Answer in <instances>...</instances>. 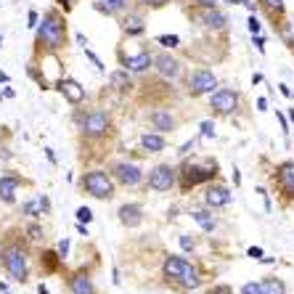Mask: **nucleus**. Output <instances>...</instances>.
<instances>
[{
  "mask_svg": "<svg viewBox=\"0 0 294 294\" xmlns=\"http://www.w3.org/2000/svg\"><path fill=\"white\" fill-rule=\"evenodd\" d=\"M276 117H278V122H281V133L286 135V133H289V122H286V117H284L281 112H276Z\"/></svg>",
  "mask_w": 294,
  "mask_h": 294,
  "instance_id": "79ce46f5",
  "label": "nucleus"
},
{
  "mask_svg": "<svg viewBox=\"0 0 294 294\" xmlns=\"http://www.w3.org/2000/svg\"><path fill=\"white\" fill-rule=\"evenodd\" d=\"M22 183H24V178L16 175V173L0 175V199H3L6 204H13V202H16V191H19Z\"/></svg>",
  "mask_w": 294,
  "mask_h": 294,
  "instance_id": "4468645a",
  "label": "nucleus"
},
{
  "mask_svg": "<svg viewBox=\"0 0 294 294\" xmlns=\"http://www.w3.org/2000/svg\"><path fill=\"white\" fill-rule=\"evenodd\" d=\"M246 27H249V32H252V35H260V22L255 19V13L249 16V22H246Z\"/></svg>",
  "mask_w": 294,
  "mask_h": 294,
  "instance_id": "58836bf2",
  "label": "nucleus"
},
{
  "mask_svg": "<svg viewBox=\"0 0 294 294\" xmlns=\"http://www.w3.org/2000/svg\"><path fill=\"white\" fill-rule=\"evenodd\" d=\"M157 43H162L164 48H178V45H180V37H178V35H159Z\"/></svg>",
  "mask_w": 294,
  "mask_h": 294,
  "instance_id": "c756f323",
  "label": "nucleus"
},
{
  "mask_svg": "<svg viewBox=\"0 0 294 294\" xmlns=\"http://www.w3.org/2000/svg\"><path fill=\"white\" fill-rule=\"evenodd\" d=\"M80 188L82 194L93 196V199H101V202H109V199H114L117 194V183L114 178L106 173V170H88V173H82L80 178Z\"/></svg>",
  "mask_w": 294,
  "mask_h": 294,
  "instance_id": "7ed1b4c3",
  "label": "nucleus"
},
{
  "mask_svg": "<svg viewBox=\"0 0 294 294\" xmlns=\"http://www.w3.org/2000/svg\"><path fill=\"white\" fill-rule=\"evenodd\" d=\"M218 88V77H215L209 69H196L188 77V93L191 96H207Z\"/></svg>",
  "mask_w": 294,
  "mask_h": 294,
  "instance_id": "1a4fd4ad",
  "label": "nucleus"
},
{
  "mask_svg": "<svg viewBox=\"0 0 294 294\" xmlns=\"http://www.w3.org/2000/svg\"><path fill=\"white\" fill-rule=\"evenodd\" d=\"M252 37H255V48L260 53H265V37H260V35H252Z\"/></svg>",
  "mask_w": 294,
  "mask_h": 294,
  "instance_id": "a19ab883",
  "label": "nucleus"
},
{
  "mask_svg": "<svg viewBox=\"0 0 294 294\" xmlns=\"http://www.w3.org/2000/svg\"><path fill=\"white\" fill-rule=\"evenodd\" d=\"M35 32H37L35 35V58L53 56L67 45V37H69L67 16L58 8H48L43 13V19L37 22Z\"/></svg>",
  "mask_w": 294,
  "mask_h": 294,
  "instance_id": "f03ea898",
  "label": "nucleus"
},
{
  "mask_svg": "<svg viewBox=\"0 0 294 294\" xmlns=\"http://www.w3.org/2000/svg\"><path fill=\"white\" fill-rule=\"evenodd\" d=\"M276 180L286 196H294V162H281L276 167Z\"/></svg>",
  "mask_w": 294,
  "mask_h": 294,
  "instance_id": "6ab92c4d",
  "label": "nucleus"
},
{
  "mask_svg": "<svg viewBox=\"0 0 294 294\" xmlns=\"http://www.w3.org/2000/svg\"><path fill=\"white\" fill-rule=\"evenodd\" d=\"M239 3H244V6H246V8H249V11H255V6H257V3H255V0H239Z\"/></svg>",
  "mask_w": 294,
  "mask_h": 294,
  "instance_id": "864d4df0",
  "label": "nucleus"
},
{
  "mask_svg": "<svg viewBox=\"0 0 294 294\" xmlns=\"http://www.w3.org/2000/svg\"><path fill=\"white\" fill-rule=\"evenodd\" d=\"M204 294H234V289H230V286H225V284H218V286L207 289Z\"/></svg>",
  "mask_w": 294,
  "mask_h": 294,
  "instance_id": "f704fd0d",
  "label": "nucleus"
},
{
  "mask_svg": "<svg viewBox=\"0 0 294 294\" xmlns=\"http://www.w3.org/2000/svg\"><path fill=\"white\" fill-rule=\"evenodd\" d=\"M77 234H80V236H88V225H85V223H77Z\"/></svg>",
  "mask_w": 294,
  "mask_h": 294,
  "instance_id": "09e8293b",
  "label": "nucleus"
},
{
  "mask_svg": "<svg viewBox=\"0 0 294 294\" xmlns=\"http://www.w3.org/2000/svg\"><path fill=\"white\" fill-rule=\"evenodd\" d=\"M0 268L13 284L29 281V241L24 239V230H8L0 241Z\"/></svg>",
  "mask_w": 294,
  "mask_h": 294,
  "instance_id": "f257e3e1",
  "label": "nucleus"
},
{
  "mask_svg": "<svg viewBox=\"0 0 294 294\" xmlns=\"http://www.w3.org/2000/svg\"><path fill=\"white\" fill-rule=\"evenodd\" d=\"M61 262H64V260H61L58 252H53V249H43V252H40V268H43L45 273H56V270L61 268Z\"/></svg>",
  "mask_w": 294,
  "mask_h": 294,
  "instance_id": "b1692460",
  "label": "nucleus"
},
{
  "mask_svg": "<svg viewBox=\"0 0 294 294\" xmlns=\"http://www.w3.org/2000/svg\"><path fill=\"white\" fill-rule=\"evenodd\" d=\"M109 175L119 185H138L143 180V170L133 164V162H112L109 164Z\"/></svg>",
  "mask_w": 294,
  "mask_h": 294,
  "instance_id": "0eeeda50",
  "label": "nucleus"
},
{
  "mask_svg": "<svg viewBox=\"0 0 294 294\" xmlns=\"http://www.w3.org/2000/svg\"><path fill=\"white\" fill-rule=\"evenodd\" d=\"M141 146L149 154H159L164 149V138H162V133H146V135H141Z\"/></svg>",
  "mask_w": 294,
  "mask_h": 294,
  "instance_id": "393cba45",
  "label": "nucleus"
},
{
  "mask_svg": "<svg viewBox=\"0 0 294 294\" xmlns=\"http://www.w3.org/2000/svg\"><path fill=\"white\" fill-rule=\"evenodd\" d=\"M178 175H180V188L188 191V188H194V185L207 183V180H212L215 175H218V162H209V159L204 164H199V162H183Z\"/></svg>",
  "mask_w": 294,
  "mask_h": 294,
  "instance_id": "39448f33",
  "label": "nucleus"
},
{
  "mask_svg": "<svg viewBox=\"0 0 294 294\" xmlns=\"http://www.w3.org/2000/svg\"><path fill=\"white\" fill-rule=\"evenodd\" d=\"M175 178H178V173H175L170 164H157V167L149 173V188L164 194V191H170V188L175 185Z\"/></svg>",
  "mask_w": 294,
  "mask_h": 294,
  "instance_id": "6e6552de",
  "label": "nucleus"
},
{
  "mask_svg": "<svg viewBox=\"0 0 294 294\" xmlns=\"http://www.w3.org/2000/svg\"><path fill=\"white\" fill-rule=\"evenodd\" d=\"M90 220H93V212L88 207H77V223H85L88 225Z\"/></svg>",
  "mask_w": 294,
  "mask_h": 294,
  "instance_id": "473e14b6",
  "label": "nucleus"
},
{
  "mask_svg": "<svg viewBox=\"0 0 294 294\" xmlns=\"http://www.w3.org/2000/svg\"><path fill=\"white\" fill-rule=\"evenodd\" d=\"M202 135H207V138H215V122H202Z\"/></svg>",
  "mask_w": 294,
  "mask_h": 294,
  "instance_id": "4c0bfd02",
  "label": "nucleus"
},
{
  "mask_svg": "<svg viewBox=\"0 0 294 294\" xmlns=\"http://www.w3.org/2000/svg\"><path fill=\"white\" fill-rule=\"evenodd\" d=\"M202 8H209V6H218V0H196Z\"/></svg>",
  "mask_w": 294,
  "mask_h": 294,
  "instance_id": "de8ad7c7",
  "label": "nucleus"
},
{
  "mask_svg": "<svg viewBox=\"0 0 294 294\" xmlns=\"http://www.w3.org/2000/svg\"><path fill=\"white\" fill-rule=\"evenodd\" d=\"M67 289H69V294H98L96 284H93V278L85 270H74L67 278Z\"/></svg>",
  "mask_w": 294,
  "mask_h": 294,
  "instance_id": "9b49d317",
  "label": "nucleus"
},
{
  "mask_svg": "<svg viewBox=\"0 0 294 294\" xmlns=\"http://www.w3.org/2000/svg\"><path fill=\"white\" fill-rule=\"evenodd\" d=\"M0 101H3V93H0Z\"/></svg>",
  "mask_w": 294,
  "mask_h": 294,
  "instance_id": "680f3d73",
  "label": "nucleus"
},
{
  "mask_svg": "<svg viewBox=\"0 0 294 294\" xmlns=\"http://www.w3.org/2000/svg\"><path fill=\"white\" fill-rule=\"evenodd\" d=\"M74 122L85 138H103L112 130V117L103 109H90V112H77Z\"/></svg>",
  "mask_w": 294,
  "mask_h": 294,
  "instance_id": "20e7f679",
  "label": "nucleus"
},
{
  "mask_svg": "<svg viewBox=\"0 0 294 294\" xmlns=\"http://www.w3.org/2000/svg\"><path fill=\"white\" fill-rule=\"evenodd\" d=\"M183 289H196L199 284H202V278H199V270L191 265V262H188V268H185V273H183V278H180V281H178Z\"/></svg>",
  "mask_w": 294,
  "mask_h": 294,
  "instance_id": "bb28decb",
  "label": "nucleus"
},
{
  "mask_svg": "<svg viewBox=\"0 0 294 294\" xmlns=\"http://www.w3.org/2000/svg\"><path fill=\"white\" fill-rule=\"evenodd\" d=\"M122 67H125L128 72H146L149 67H154V56L149 51H141V53H135V56H122Z\"/></svg>",
  "mask_w": 294,
  "mask_h": 294,
  "instance_id": "aec40b11",
  "label": "nucleus"
},
{
  "mask_svg": "<svg viewBox=\"0 0 294 294\" xmlns=\"http://www.w3.org/2000/svg\"><path fill=\"white\" fill-rule=\"evenodd\" d=\"M82 51H85V56H88V58H90V61H93V67H96V69H98V72H106V67H103V61H101V58H98V56H96V53H93V51H90V48H88V45H85V48H82Z\"/></svg>",
  "mask_w": 294,
  "mask_h": 294,
  "instance_id": "7c9ffc66",
  "label": "nucleus"
},
{
  "mask_svg": "<svg viewBox=\"0 0 294 294\" xmlns=\"http://www.w3.org/2000/svg\"><path fill=\"white\" fill-rule=\"evenodd\" d=\"M257 109H260V112H265V109H268V101H265V98H260V101H257Z\"/></svg>",
  "mask_w": 294,
  "mask_h": 294,
  "instance_id": "603ef678",
  "label": "nucleus"
},
{
  "mask_svg": "<svg viewBox=\"0 0 294 294\" xmlns=\"http://www.w3.org/2000/svg\"><path fill=\"white\" fill-rule=\"evenodd\" d=\"M278 88H281V93H284V96H286V98H294V93H291V90H289L286 85H278Z\"/></svg>",
  "mask_w": 294,
  "mask_h": 294,
  "instance_id": "3c124183",
  "label": "nucleus"
},
{
  "mask_svg": "<svg viewBox=\"0 0 294 294\" xmlns=\"http://www.w3.org/2000/svg\"><path fill=\"white\" fill-rule=\"evenodd\" d=\"M67 255H69V239H61L58 241V257L67 260Z\"/></svg>",
  "mask_w": 294,
  "mask_h": 294,
  "instance_id": "c9c22d12",
  "label": "nucleus"
},
{
  "mask_svg": "<svg viewBox=\"0 0 294 294\" xmlns=\"http://www.w3.org/2000/svg\"><path fill=\"white\" fill-rule=\"evenodd\" d=\"M37 22H40V13H37L35 8H29V13H27V27H29V29H35Z\"/></svg>",
  "mask_w": 294,
  "mask_h": 294,
  "instance_id": "72a5a7b5",
  "label": "nucleus"
},
{
  "mask_svg": "<svg viewBox=\"0 0 294 294\" xmlns=\"http://www.w3.org/2000/svg\"><path fill=\"white\" fill-rule=\"evenodd\" d=\"M117 215H119V223L125 225V228H138V225L143 223V207L138 204V202L122 204V207L117 209Z\"/></svg>",
  "mask_w": 294,
  "mask_h": 294,
  "instance_id": "f3484780",
  "label": "nucleus"
},
{
  "mask_svg": "<svg viewBox=\"0 0 294 294\" xmlns=\"http://www.w3.org/2000/svg\"><path fill=\"white\" fill-rule=\"evenodd\" d=\"M149 122L154 125V130H159V133H173L175 130V117L167 109H154L149 114Z\"/></svg>",
  "mask_w": 294,
  "mask_h": 294,
  "instance_id": "4be33fe9",
  "label": "nucleus"
},
{
  "mask_svg": "<svg viewBox=\"0 0 294 294\" xmlns=\"http://www.w3.org/2000/svg\"><path fill=\"white\" fill-rule=\"evenodd\" d=\"M262 294H286V286L284 281H278V278H262Z\"/></svg>",
  "mask_w": 294,
  "mask_h": 294,
  "instance_id": "c85d7f7f",
  "label": "nucleus"
},
{
  "mask_svg": "<svg viewBox=\"0 0 294 294\" xmlns=\"http://www.w3.org/2000/svg\"><path fill=\"white\" fill-rule=\"evenodd\" d=\"M241 294H262V284L260 281H249L241 286Z\"/></svg>",
  "mask_w": 294,
  "mask_h": 294,
  "instance_id": "2f4dec72",
  "label": "nucleus"
},
{
  "mask_svg": "<svg viewBox=\"0 0 294 294\" xmlns=\"http://www.w3.org/2000/svg\"><path fill=\"white\" fill-rule=\"evenodd\" d=\"M77 43H80V45H82V48H85V45H88V37H85V35L80 32V35H77Z\"/></svg>",
  "mask_w": 294,
  "mask_h": 294,
  "instance_id": "5fc2aeb1",
  "label": "nucleus"
},
{
  "mask_svg": "<svg viewBox=\"0 0 294 294\" xmlns=\"http://www.w3.org/2000/svg\"><path fill=\"white\" fill-rule=\"evenodd\" d=\"M209 109L220 117H228L239 109V93L234 88H218L215 93H209Z\"/></svg>",
  "mask_w": 294,
  "mask_h": 294,
  "instance_id": "423d86ee",
  "label": "nucleus"
},
{
  "mask_svg": "<svg viewBox=\"0 0 294 294\" xmlns=\"http://www.w3.org/2000/svg\"><path fill=\"white\" fill-rule=\"evenodd\" d=\"M45 157H48L51 164H56V154H53V149H45Z\"/></svg>",
  "mask_w": 294,
  "mask_h": 294,
  "instance_id": "8fccbe9b",
  "label": "nucleus"
},
{
  "mask_svg": "<svg viewBox=\"0 0 294 294\" xmlns=\"http://www.w3.org/2000/svg\"><path fill=\"white\" fill-rule=\"evenodd\" d=\"M194 220L202 225V230H207V234H212L215 225H218V223H215V218H212L207 209H196V212H194Z\"/></svg>",
  "mask_w": 294,
  "mask_h": 294,
  "instance_id": "cd10ccee",
  "label": "nucleus"
},
{
  "mask_svg": "<svg viewBox=\"0 0 294 294\" xmlns=\"http://www.w3.org/2000/svg\"><path fill=\"white\" fill-rule=\"evenodd\" d=\"M291 119H294V109H291Z\"/></svg>",
  "mask_w": 294,
  "mask_h": 294,
  "instance_id": "052dcab7",
  "label": "nucleus"
},
{
  "mask_svg": "<svg viewBox=\"0 0 294 294\" xmlns=\"http://www.w3.org/2000/svg\"><path fill=\"white\" fill-rule=\"evenodd\" d=\"M234 183H236V185L241 183V175H239V170H236V167H234Z\"/></svg>",
  "mask_w": 294,
  "mask_h": 294,
  "instance_id": "4d7b16f0",
  "label": "nucleus"
},
{
  "mask_svg": "<svg viewBox=\"0 0 294 294\" xmlns=\"http://www.w3.org/2000/svg\"><path fill=\"white\" fill-rule=\"evenodd\" d=\"M0 82H8V74L6 72H0Z\"/></svg>",
  "mask_w": 294,
  "mask_h": 294,
  "instance_id": "13d9d810",
  "label": "nucleus"
},
{
  "mask_svg": "<svg viewBox=\"0 0 294 294\" xmlns=\"http://www.w3.org/2000/svg\"><path fill=\"white\" fill-rule=\"evenodd\" d=\"M138 3H143L146 8H162V6L170 3V0H138Z\"/></svg>",
  "mask_w": 294,
  "mask_h": 294,
  "instance_id": "e433bc0d",
  "label": "nucleus"
},
{
  "mask_svg": "<svg viewBox=\"0 0 294 294\" xmlns=\"http://www.w3.org/2000/svg\"><path fill=\"white\" fill-rule=\"evenodd\" d=\"M56 3H58L61 8H64V11H69V8L74 6V0H56Z\"/></svg>",
  "mask_w": 294,
  "mask_h": 294,
  "instance_id": "49530a36",
  "label": "nucleus"
},
{
  "mask_svg": "<svg viewBox=\"0 0 294 294\" xmlns=\"http://www.w3.org/2000/svg\"><path fill=\"white\" fill-rule=\"evenodd\" d=\"M194 146H196V141H188V143H183V146H180V151H178V154H180V157H185V154H188V151H191V149H194Z\"/></svg>",
  "mask_w": 294,
  "mask_h": 294,
  "instance_id": "37998d69",
  "label": "nucleus"
},
{
  "mask_svg": "<svg viewBox=\"0 0 294 294\" xmlns=\"http://www.w3.org/2000/svg\"><path fill=\"white\" fill-rule=\"evenodd\" d=\"M24 236H27L29 244H45V230H43V225L35 223V220L24 225Z\"/></svg>",
  "mask_w": 294,
  "mask_h": 294,
  "instance_id": "a878e982",
  "label": "nucleus"
},
{
  "mask_svg": "<svg viewBox=\"0 0 294 294\" xmlns=\"http://www.w3.org/2000/svg\"><path fill=\"white\" fill-rule=\"evenodd\" d=\"M13 96H16V90H13L8 82H6V90H3V98H13Z\"/></svg>",
  "mask_w": 294,
  "mask_h": 294,
  "instance_id": "a18cd8bd",
  "label": "nucleus"
},
{
  "mask_svg": "<svg viewBox=\"0 0 294 294\" xmlns=\"http://www.w3.org/2000/svg\"><path fill=\"white\" fill-rule=\"evenodd\" d=\"M109 85H112L114 90H119V93H128V90L133 88L130 72H128V69H117V72H112V74H109Z\"/></svg>",
  "mask_w": 294,
  "mask_h": 294,
  "instance_id": "5701e85b",
  "label": "nucleus"
},
{
  "mask_svg": "<svg viewBox=\"0 0 294 294\" xmlns=\"http://www.w3.org/2000/svg\"><path fill=\"white\" fill-rule=\"evenodd\" d=\"M249 257H255V260H262V249L260 246H249V252H246Z\"/></svg>",
  "mask_w": 294,
  "mask_h": 294,
  "instance_id": "c03bdc74",
  "label": "nucleus"
},
{
  "mask_svg": "<svg viewBox=\"0 0 294 294\" xmlns=\"http://www.w3.org/2000/svg\"><path fill=\"white\" fill-rule=\"evenodd\" d=\"M204 202H207V207H212V209L228 207L230 202H234V194H230L225 185H209V188L204 191Z\"/></svg>",
  "mask_w": 294,
  "mask_h": 294,
  "instance_id": "a211bd4d",
  "label": "nucleus"
},
{
  "mask_svg": "<svg viewBox=\"0 0 294 294\" xmlns=\"http://www.w3.org/2000/svg\"><path fill=\"white\" fill-rule=\"evenodd\" d=\"M56 90H58L72 106H77V103L85 101V88L77 82L74 77H61V80H56Z\"/></svg>",
  "mask_w": 294,
  "mask_h": 294,
  "instance_id": "9d476101",
  "label": "nucleus"
},
{
  "mask_svg": "<svg viewBox=\"0 0 294 294\" xmlns=\"http://www.w3.org/2000/svg\"><path fill=\"white\" fill-rule=\"evenodd\" d=\"M185 268H188V260L180 257V255H167L164 257V265H162V276L167 281H180Z\"/></svg>",
  "mask_w": 294,
  "mask_h": 294,
  "instance_id": "ddd939ff",
  "label": "nucleus"
},
{
  "mask_svg": "<svg viewBox=\"0 0 294 294\" xmlns=\"http://www.w3.org/2000/svg\"><path fill=\"white\" fill-rule=\"evenodd\" d=\"M0 48H3V37H0Z\"/></svg>",
  "mask_w": 294,
  "mask_h": 294,
  "instance_id": "bf43d9fd",
  "label": "nucleus"
},
{
  "mask_svg": "<svg viewBox=\"0 0 294 294\" xmlns=\"http://www.w3.org/2000/svg\"><path fill=\"white\" fill-rule=\"evenodd\" d=\"M119 27H122V32H125L128 37H138V35L146 32V19L141 16V13L125 11V13L119 16Z\"/></svg>",
  "mask_w": 294,
  "mask_h": 294,
  "instance_id": "2eb2a0df",
  "label": "nucleus"
},
{
  "mask_svg": "<svg viewBox=\"0 0 294 294\" xmlns=\"http://www.w3.org/2000/svg\"><path fill=\"white\" fill-rule=\"evenodd\" d=\"M22 215H27L29 220H40L43 215H51V199L45 196V194L29 199V202L22 204Z\"/></svg>",
  "mask_w": 294,
  "mask_h": 294,
  "instance_id": "f8f14e48",
  "label": "nucleus"
},
{
  "mask_svg": "<svg viewBox=\"0 0 294 294\" xmlns=\"http://www.w3.org/2000/svg\"><path fill=\"white\" fill-rule=\"evenodd\" d=\"M154 67H157V72L162 77H167V80H178L180 77V61L175 56H170V53L154 56Z\"/></svg>",
  "mask_w": 294,
  "mask_h": 294,
  "instance_id": "dca6fc26",
  "label": "nucleus"
},
{
  "mask_svg": "<svg viewBox=\"0 0 294 294\" xmlns=\"http://www.w3.org/2000/svg\"><path fill=\"white\" fill-rule=\"evenodd\" d=\"M180 246H183L185 252H194L196 244H194V239H188V236H180Z\"/></svg>",
  "mask_w": 294,
  "mask_h": 294,
  "instance_id": "ea45409f",
  "label": "nucleus"
},
{
  "mask_svg": "<svg viewBox=\"0 0 294 294\" xmlns=\"http://www.w3.org/2000/svg\"><path fill=\"white\" fill-rule=\"evenodd\" d=\"M199 22H202L204 27L209 29H223L228 24V16L218 8V6H209V8H202V13H199Z\"/></svg>",
  "mask_w": 294,
  "mask_h": 294,
  "instance_id": "412c9836",
  "label": "nucleus"
},
{
  "mask_svg": "<svg viewBox=\"0 0 294 294\" xmlns=\"http://www.w3.org/2000/svg\"><path fill=\"white\" fill-rule=\"evenodd\" d=\"M37 294H48V286H45V284H37Z\"/></svg>",
  "mask_w": 294,
  "mask_h": 294,
  "instance_id": "6e6d98bb",
  "label": "nucleus"
}]
</instances>
